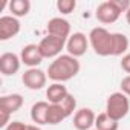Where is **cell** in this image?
<instances>
[{
  "instance_id": "6da1fadb",
  "label": "cell",
  "mask_w": 130,
  "mask_h": 130,
  "mask_svg": "<svg viewBox=\"0 0 130 130\" xmlns=\"http://www.w3.org/2000/svg\"><path fill=\"white\" fill-rule=\"evenodd\" d=\"M80 69H81V66H80L78 58H75L69 54H64V55L57 57L49 64L47 77L54 83H64V81H69L74 77H77Z\"/></svg>"
},
{
  "instance_id": "7a4b0ae2",
  "label": "cell",
  "mask_w": 130,
  "mask_h": 130,
  "mask_svg": "<svg viewBox=\"0 0 130 130\" xmlns=\"http://www.w3.org/2000/svg\"><path fill=\"white\" fill-rule=\"evenodd\" d=\"M89 43L96 55H113V32H109L103 26H96L89 34Z\"/></svg>"
},
{
  "instance_id": "3957f363",
  "label": "cell",
  "mask_w": 130,
  "mask_h": 130,
  "mask_svg": "<svg viewBox=\"0 0 130 130\" xmlns=\"http://www.w3.org/2000/svg\"><path fill=\"white\" fill-rule=\"evenodd\" d=\"M128 110L130 101L128 96L124 95L122 92H113L106 101V113L115 121H121L122 118H125Z\"/></svg>"
},
{
  "instance_id": "277c9868",
  "label": "cell",
  "mask_w": 130,
  "mask_h": 130,
  "mask_svg": "<svg viewBox=\"0 0 130 130\" xmlns=\"http://www.w3.org/2000/svg\"><path fill=\"white\" fill-rule=\"evenodd\" d=\"M66 38H60V37H55V35H46L40 43H38V47H40V52L43 55V58H57L60 57L61 51L66 47Z\"/></svg>"
},
{
  "instance_id": "5b68a950",
  "label": "cell",
  "mask_w": 130,
  "mask_h": 130,
  "mask_svg": "<svg viewBox=\"0 0 130 130\" xmlns=\"http://www.w3.org/2000/svg\"><path fill=\"white\" fill-rule=\"evenodd\" d=\"M95 15L98 19V22H101L104 25H110V23H115L119 19L121 11H119V8L116 6V3L113 0H106V2L98 5Z\"/></svg>"
},
{
  "instance_id": "8992f818",
  "label": "cell",
  "mask_w": 130,
  "mask_h": 130,
  "mask_svg": "<svg viewBox=\"0 0 130 130\" xmlns=\"http://www.w3.org/2000/svg\"><path fill=\"white\" fill-rule=\"evenodd\" d=\"M89 44H90L89 38L83 32H74L66 41V51H68L69 55L78 58V57H83L87 52Z\"/></svg>"
},
{
  "instance_id": "52a82bcc",
  "label": "cell",
  "mask_w": 130,
  "mask_h": 130,
  "mask_svg": "<svg viewBox=\"0 0 130 130\" xmlns=\"http://www.w3.org/2000/svg\"><path fill=\"white\" fill-rule=\"evenodd\" d=\"M22 81L29 90H40V89H43L46 86L47 74L43 72L41 69L31 68V69L25 71V74L22 75Z\"/></svg>"
},
{
  "instance_id": "ba28073f",
  "label": "cell",
  "mask_w": 130,
  "mask_h": 130,
  "mask_svg": "<svg viewBox=\"0 0 130 130\" xmlns=\"http://www.w3.org/2000/svg\"><path fill=\"white\" fill-rule=\"evenodd\" d=\"M20 32V22L14 15L0 17V40L6 41Z\"/></svg>"
},
{
  "instance_id": "9c48e42d",
  "label": "cell",
  "mask_w": 130,
  "mask_h": 130,
  "mask_svg": "<svg viewBox=\"0 0 130 130\" xmlns=\"http://www.w3.org/2000/svg\"><path fill=\"white\" fill-rule=\"evenodd\" d=\"M20 60L23 64H26V66L31 69V68H37L38 64L43 61V55L40 52V47L38 44H26L23 46L22 52H20Z\"/></svg>"
},
{
  "instance_id": "30bf717a",
  "label": "cell",
  "mask_w": 130,
  "mask_h": 130,
  "mask_svg": "<svg viewBox=\"0 0 130 130\" xmlns=\"http://www.w3.org/2000/svg\"><path fill=\"white\" fill-rule=\"evenodd\" d=\"M47 34L49 35H55L60 38H69L71 37V23L66 19H61V17H54L49 20L47 26Z\"/></svg>"
},
{
  "instance_id": "8fae6325",
  "label": "cell",
  "mask_w": 130,
  "mask_h": 130,
  "mask_svg": "<svg viewBox=\"0 0 130 130\" xmlns=\"http://www.w3.org/2000/svg\"><path fill=\"white\" fill-rule=\"evenodd\" d=\"M22 60L14 52H5L0 55V72L3 75H14L20 69Z\"/></svg>"
},
{
  "instance_id": "7c38bea8",
  "label": "cell",
  "mask_w": 130,
  "mask_h": 130,
  "mask_svg": "<svg viewBox=\"0 0 130 130\" xmlns=\"http://www.w3.org/2000/svg\"><path fill=\"white\" fill-rule=\"evenodd\" d=\"M96 115L93 113L92 109H80L74 115V127L77 130H90L92 125H95Z\"/></svg>"
},
{
  "instance_id": "4fadbf2b",
  "label": "cell",
  "mask_w": 130,
  "mask_h": 130,
  "mask_svg": "<svg viewBox=\"0 0 130 130\" xmlns=\"http://www.w3.org/2000/svg\"><path fill=\"white\" fill-rule=\"evenodd\" d=\"M69 95L66 86H63V83H52L46 89V98L49 104H61L66 96Z\"/></svg>"
},
{
  "instance_id": "5bb4252c",
  "label": "cell",
  "mask_w": 130,
  "mask_h": 130,
  "mask_svg": "<svg viewBox=\"0 0 130 130\" xmlns=\"http://www.w3.org/2000/svg\"><path fill=\"white\" fill-rule=\"evenodd\" d=\"M22 106H23V96L20 93H11V95H5L0 98V109L6 110L11 115L20 110Z\"/></svg>"
},
{
  "instance_id": "9a60e30c",
  "label": "cell",
  "mask_w": 130,
  "mask_h": 130,
  "mask_svg": "<svg viewBox=\"0 0 130 130\" xmlns=\"http://www.w3.org/2000/svg\"><path fill=\"white\" fill-rule=\"evenodd\" d=\"M47 110H49V103L47 101H37L31 107V118L37 125L47 124Z\"/></svg>"
},
{
  "instance_id": "2e32d148",
  "label": "cell",
  "mask_w": 130,
  "mask_h": 130,
  "mask_svg": "<svg viewBox=\"0 0 130 130\" xmlns=\"http://www.w3.org/2000/svg\"><path fill=\"white\" fill-rule=\"evenodd\" d=\"M68 118L66 112H64L61 104H49V110H47V124L51 125H57L61 121H64Z\"/></svg>"
},
{
  "instance_id": "e0dca14e",
  "label": "cell",
  "mask_w": 130,
  "mask_h": 130,
  "mask_svg": "<svg viewBox=\"0 0 130 130\" xmlns=\"http://www.w3.org/2000/svg\"><path fill=\"white\" fill-rule=\"evenodd\" d=\"M9 11L14 17H25L31 11V2L29 0H11L9 2Z\"/></svg>"
},
{
  "instance_id": "ac0fdd59",
  "label": "cell",
  "mask_w": 130,
  "mask_h": 130,
  "mask_svg": "<svg viewBox=\"0 0 130 130\" xmlns=\"http://www.w3.org/2000/svg\"><path fill=\"white\" fill-rule=\"evenodd\" d=\"M95 130H118V121L112 119L106 112H101L96 115Z\"/></svg>"
},
{
  "instance_id": "d6986e66",
  "label": "cell",
  "mask_w": 130,
  "mask_h": 130,
  "mask_svg": "<svg viewBox=\"0 0 130 130\" xmlns=\"http://www.w3.org/2000/svg\"><path fill=\"white\" fill-rule=\"evenodd\" d=\"M128 49V38L121 32H113V57H119Z\"/></svg>"
},
{
  "instance_id": "ffe728a7",
  "label": "cell",
  "mask_w": 130,
  "mask_h": 130,
  "mask_svg": "<svg viewBox=\"0 0 130 130\" xmlns=\"http://www.w3.org/2000/svg\"><path fill=\"white\" fill-rule=\"evenodd\" d=\"M77 6L75 0H58L57 2V9L61 14H71Z\"/></svg>"
},
{
  "instance_id": "44dd1931",
  "label": "cell",
  "mask_w": 130,
  "mask_h": 130,
  "mask_svg": "<svg viewBox=\"0 0 130 130\" xmlns=\"http://www.w3.org/2000/svg\"><path fill=\"white\" fill-rule=\"evenodd\" d=\"M61 106H63L64 112H66V115H68V118H69V116L74 113V110H77V100H75V96H74L72 93H69V95L66 96V100L61 103Z\"/></svg>"
},
{
  "instance_id": "7402d4cb",
  "label": "cell",
  "mask_w": 130,
  "mask_h": 130,
  "mask_svg": "<svg viewBox=\"0 0 130 130\" xmlns=\"http://www.w3.org/2000/svg\"><path fill=\"white\" fill-rule=\"evenodd\" d=\"M26 128H28V125L22 121H12L5 127V130H26Z\"/></svg>"
},
{
  "instance_id": "603a6c76",
  "label": "cell",
  "mask_w": 130,
  "mask_h": 130,
  "mask_svg": "<svg viewBox=\"0 0 130 130\" xmlns=\"http://www.w3.org/2000/svg\"><path fill=\"white\" fill-rule=\"evenodd\" d=\"M121 92L127 96H130V75L124 77L121 81Z\"/></svg>"
},
{
  "instance_id": "cb8c5ba5",
  "label": "cell",
  "mask_w": 130,
  "mask_h": 130,
  "mask_svg": "<svg viewBox=\"0 0 130 130\" xmlns=\"http://www.w3.org/2000/svg\"><path fill=\"white\" fill-rule=\"evenodd\" d=\"M9 116H11V113H8L6 110H2V109H0V125H2L3 128L9 124Z\"/></svg>"
},
{
  "instance_id": "d4e9b609",
  "label": "cell",
  "mask_w": 130,
  "mask_h": 130,
  "mask_svg": "<svg viewBox=\"0 0 130 130\" xmlns=\"http://www.w3.org/2000/svg\"><path fill=\"white\" fill-rule=\"evenodd\" d=\"M121 68H122V71H125L127 74H130V54H127V55L122 57V60H121Z\"/></svg>"
},
{
  "instance_id": "484cf974",
  "label": "cell",
  "mask_w": 130,
  "mask_h": 130,
  "mask_svg": "<svg viewBox=\"0 0 130 130\" xmlns=\"http://www.w3.org/2000/svg\"><path fill=\"white\" fill-rule=\"evenodd\" d=\"M26 130H41L40 127H37V125H28V128Z\"/></svg>"
},
{
  "instance_id": "4316f807",
  "label": "cell",
  "mask_w": 130,
  "mask_h": 130,
  "mask_svg": "<svg viewBox=\"0 0 130 130\" xmlns=\"http://www.w3.org/2000/svg\"><path fill=\"white\" fill-rule=\"evenodd\" d=\"M125 20H127V23L130 25V9H128V11L125 12Z\"/></svg>"
}]
</instances>
